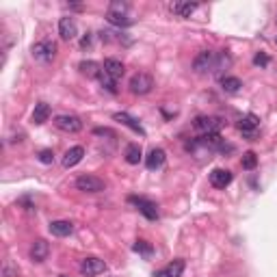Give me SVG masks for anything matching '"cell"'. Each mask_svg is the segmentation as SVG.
Listing matches in <instances>:
<instances>
[{
    "instance_id": "cell-21",
    "label": "cell",
    "mask_w": 277,
    "mask_h": 277,
    "mask_svg": "<svg viewBox=\"0 0 277 277\" xmlns=\"http://www.w3.org/2000/svg\"><path fill=\"white\" fill-rule=\"evenodd\" d=\"M197 9V3H174L171 5V13H176L178 18H191V13Z\"/></svg>"
},
{
    "instance_id": "cell-8",
    "label": "cell",
    "mask_w": 277,
    "mask_h": 277,
    "mask_svg": "<svg viewBox=\"0 0 277 277\" xmlns=\"http://www.w3.org/2000/svg\"><path fill=\"white\" fill-rule=\"evenodd\" d=\"M107 271V262L100 258H95V256H89L85 258L83 262H80V273H83L85 277H93V275H100Z\"/></svg>"
},
{
    "instance_id": "cell-12",
    "label": "cell",
    "mask_w": 277,
    "mask_h": 277,
    "mask_svg": "<svg viewBox=\"0 0 277 277\" xmlns=\"http://www.w3.org/2000/svg\"><path fill=\"white\" fill-rule=\"evenodd\" d=\"M232 171L227 169H213L210 171V184L215 186V189H225V186L232 184Z\"/></svg>"
},
{
    "instance_id": "cell-9",
    "label": "cell",
    "mask_w": 277,
    "mask_h": 277,
    "mask_svg": "<svg viewBox=\"0 0 277 277\" xmlns=\"http://www.w3.org/2000/svg\"><path fill=\"white\" fill-rule=\"evenodd\" d=\"M48 254H50V245H48V240L44 238H37V240H32V245H30V251H28V256L32 262H44V260H48Z\"/></svg>"
},
{
    "instance_id": "cell-16",
    "label": "cell",
    "mask_w": 277,
    "mask_h": 277,
    "mask_svg": "<svg viewBox=\"0 0 277 277\" xmlns=\"http://www.w3.org/2000/svg\"><path fill=\"white\" fill-rule=\"evenodd\" d=\"M165 160H167V154H165V150L154 148V150L148 154V158H145V167H148L150 171H154V169H160L162 165H165Z\"/></svg>"
},
{
    "instance_id": "cell-10",
    "label": "cell",
    "mask_w": 277,
    "mask_h": 277,
    "mask_svg": "<svg viewBox=\"0 0 277 277\" xmlns=\"http://www.w3.org/2000/svg\"><path fill=\"white\" fill-rule=\"evenodd\" d=\"M59 35L65 42H72V39L78 37V26H76V20L74 18H61L59 20Z\"/></svg>"
},
{
    "instance_id": "cell-11",
    "label": "cell",
    "mask_w": 277,
    "mask_h": 277,
    "mask_svg": "<svg viewBox=\"0 0 277 277\" xmlns=\"http://www.w3.org/2000/svg\"><path fill=\"white\" fill-rule=\"evenodd\" d=\"M258 128H260V117L254 115V113H247V115H243V117L238 119V130H240L243 134L254 136Z\"/></svg>"
},
{
    "instance_id": "cell-29",
    "label": "cell",
    "mask_w": 277,
    "mask_h": 277,
    "mask_svg": "<svg viewBox=\"0 0 277 277\" xmlns=\"http://www.w3.org/2000/svg\"><path fill=\"white\" fill-rule=\"evenodd\" d=\"M39 162H44V165H52V162H54V152L52 150H42V152H39Z\"/></svg>"
},
{
    "instance_id": "cell-6",
    "label": "cell",
    "mask_w": 277,
    "mask_h": 277,
    "mask_svg": "<svg viewBox=\"0 0 277 277\" xmlns=\"http://www.w3.org/2000/svg\"><path fill=\"white\" fill-rule=\"evenodd\" d=\"M30 54H32V59H37V61H42V63H50L54 56H56V44L54 42H37L35 46L30 48Z\"/></svg>"
},
{
    "instance_id": "cell-3",
    "label": "cell",
    "mask_w": 277,
    "mask_h": 277,
    "mask_svg": "<svg viewBox=\"0 0 277 277\" xmlns=\"http://www.w3.org/2000/svg\"><path fill=\"white\" fill-rule=\"evenodd\" d=\"M128 87L134 95H145L154 89V78L150 74H145V72H138V74H134L132 78H130Z\"/></svg>"
},
{
    "instance_id": "cell-26",
    "label": "cell",
    "mask_w": 277,
    "mask_h": 277,
    "mask_svg": "<svg viewBox=\"0 0 277 277\" xmlns=\"http://www.w3.org/2000/svg\"><path fill=\"white\" fill-rule=\"evenodd\" d=\"M100 83H102V89H104L107 93H111V95H115V93H117V80H115V78H111L109 74H104V72H102Z\"/></svg>"
},
{
    "instance_id": "cell-23",
    "label": "cell",
    "mask_w": 277,
    "mask_h": 277,
    "mask_svg": "<svg viewBox=\"0 0 277 277\" xmlns=\"http://www.w3.org/2000/svg\"><path fill=\"white\" fill-rule=\"evenodd\" d=\"M221 89L225 93H238L243 89V83H240V78H236V76H223L221 78Z\"/></svg>"
},
{
    "instance_id": "cell-15",
    "label": "cell",
    "mask_w": 277,
    "mask_h": 277,
    "mask_svg": "<svg viewBox=\"0 0 277 277\" xmlns=\"http://www.w3.org/2000/svg\"><path fill=\"white\" fill-rule=\"evenodd\" d=\"M182 273H184V260L178 258L174 262H169L165 268H160L154 277H182Z\"/></svg>"
},
{
    "instance_id": "cell-18",
    "label": "cell",
    "mask_w": 277,
    "mask_h": 277,
    "mask_svg": "<svg viewBox=\"0 0 277 277\" xmlns=\"http://www.w3.org/2000/svg\"><path fill=\"white\" fill-rule=\"evenodd\" d=\"M48 230H50L52 236L63 238V236H70L72 232H74V223L72 221H52L50 225H48Z\"/></svg>"
},
{
    "instance_id": "cell-34",
    "label": "cell",
    "mask_w": 277,
    "mask_h": 277,
    "mask_svg": "<svg viewBox=\"0 0 277 277\" xmlns=\"http://www.w3.org/2000/svg\"><path fill=\"white\" fill-rule=\"evenodd\" d=\"M80 46H83V48H89V46H91V32H87V35L83 37V42H80Z\"/></svg>"
},
{
    "instance_id": "cell-22",
    "label": "cell",
    "mask_w": 277,
    "mask_h": 277,
    "mask_svg": "<svg viewBox=\"0 0 277 277\" xmlns=\"http://www.w3.org/2000/svg\"><path fill=\"white\" fill-rule=\"evenodd\" d=\"M124 156H126V162H128V165H138V162H141V158H143L141 145H136V143H130V145H126Z\"/></svg>"
},
{
    "instance_id": "cell-24",
    "label": "cell",
    "mask_w": 277,
    "mask_h": 277,
    "mask_svg": "<svg viewBox=\"0 0 277 277\" xmlns=\"http://www.w3.org/2000/svg\"><path fill=\"white\" fill-rule=\"evenodd\" d=\"M232 65V56L227 54V52H217L215 56V70H213V74H221L223 70H227Z\"/></svg>"
},
{
    "instance_id": "cell-31",
    "label": "cell",
    "mask_w": 277,
    "mask_h": 277,
    "mask_svg": "<svg viewBox=\"0 0 277 277\" xmlns=\"http://www.w3.org/2000/svg\"><path fill=\"white\" fill-rule=\"evenodd\" d=\"M254 65H258V67H266V65H268V56L264 52H258L254 56Z\"/></svg>"
},
{
    "instance_id": "cell-27",
    "label": "cell",
    "mask_w": 277,
    "mask_h": 277,
    "mask_svg": "<svg viewBox=\"0 0 277 277\" xmlns=\"http://www.w3.org/2000/svg\"><path fill=\"white\" fill-rule=\"evenodd\" d=\"M240 165L245 171H254L258 167V156H256V152H245L243 154V160H240Z\"/></svg>"
},
{
    "instance_id": "cell-25",
    "label": "cell",
    "mask_w": 277,
    "mask_h": 277,
    "mask_svg": "<svg viewBox=\"0 0 277 277\" xmlns=\"http://www.w3.org/2000/svg\"><path fill=\"white\" fill-rule=\"evenodd\" d=\"M107 20L113 24V26H130L132 24V20L128 18V15H121V13H107Z\"/></svg>"
},
{
    "instance_id": "cell-20",
    "label": "cell",
    "mask_w": 277,
    "mask_h": 277,
    "mask_svg": "<svg viewBox=\"0 0 277 277\" xmlns=\"http://www.w3.org/2000/svg\"><path fill=\"white\" fill-rule=\"evenodd\" d=\"M113 119H115V121H121V124L128 126L130 130H134V132H138L141 136H145V130H143V126L138 124V121H136L134 117H130L128 113H115V115H113Z\"/></svg>"
},
{
    "instance_id": "cell-4",
    "label": "cell",
    "mask_w": 277,
    "mask_h": 277,
    "mask_svg": "<svg viewBox=\"0 0 277 277\" xmlns=\"http://www.w3.org/2000/svg\"><path fill=\"white\" fill-rule=\"evenodd\" d=\"M76 189L83 191V193H102L107 189V184L104 180H100L97 176H91V174H85V176H78L76 178Z\"/></svg>"
},
{
    "instance_id": "cell-19",
    "label": "cell",
    "mask_w": 277,
    "mask_h": 277,
    "mask_svg": "<svg viewBox=\"0 0 277 277\" xmlns=\"http://www.w3.org/2000/svg\"><path fill=\"white\" fill-rule=\"evenodd\" d=\"M50 104H46V102H39L35 104V111H32V124H37V126H42L46 124L48 119H50Z\"/></svg>"
},
{
    "instance_id": "cell-5",
    "label": "cell",
    "mask_w": 277,
    "mask_h": 277,
    "mask_svg": "<svg viewBox=\"0 0 277 277\" xmlns=\"http://www.w3.org/2000/svg\"><path fill=\"white\" fill-rule=\"evenodd\" d=\"M215 56H217V52H213V50L199 52L197 56H195V61H193V72H195V74H213Z\"/></svg>"
},
{
    "instance_id": "cell-30",
    "label": "cell",
    "mask_w": 277,
    "mask_h": 277,
    "mask_svg": "<svg viewBox=\"0 0 277 277\" xmlns=\"http://www.w3.org/2000/svg\"><path fill=\"white\" fill-rule=\"evenodd\" d=\"M109 11H111V13H121V15H126L128 5H126V3H111Z\"/></svg>"
},
{
    "instance_id": "cell-13",
    "label": "cell",
    "mask_w": 277,
    "mask_h": 277,
    "mask_svg": "<svg viewBox=\"0 0 277 277\" xmlns=\"http://www.w3.org/2000/svg\"><path fill=\"white\" fill-rule=\"evenodd\" d=\"M83 158H85V148H83V145H74V148H70L67 152H65L63 167L65 169H72V167H76Z\"/></svg>"
},
{
    "instance_id": "cell-1",
    "label": "cell",
    "mask_w": 277,
    "mask_h": 277,
    "mask_svg": "<svg viewBox=\"0 0 277 277\" xmlns=\"http://www.w3.org/2000/svg\"><path fill=\"white\" fill-rule=\"evenodd\" d=\"M225 124V121L221 117H215V115H199V117H195L193 121V128L197 130V132L201 134H215L221 130V126Z\"/></svg>"
},
{
    "instance_id": "cell-7",
    "label": "cell",
    "mask_w": 277,
    "mask_h": 277,
    "mask_svg": "<svg viewBox=\"0 0 277 277\" xmlns=\"http://www.w3.org/2000/svg\"><path fill=\"white\" fill-rule=\"evenodd\" d=\"M54 126L63 130V132H67V134H76L83 130V119H80L78 115H56L54 117Z\"/></svg>"
},
{
    "instance_id": "cell-2",
    "label": "cell",
    "mask_w": 277,
    "mask_h": 277,
    "mask_svg": "<svg viewBox=\"0 0 277 277\" xmlns=\"http://www.w3.org/2000/svg\"><path fill=\"white\" fill-rule=\"evenodd\" d=\"M128 203H132V206H134L145 219H148V221H156V219H158V206H156L154 201L145 199V197H136V195H130Z\"/></svg>"
},
{
    "instance_id": "cell-36",
    "label": "cell",
    "mask_w": 277,
    "mask_h": 277,
    "mask_svg": "<svg viewBox=\"0 0 277 277\" xmlns=\"http://www.w3.org/2000/svg\"><path fill=\"white\" fill-rule=\"evenodd\" d=\"M275 44H277V37H275Z\"/></svg>"
},
{
    "instance_id": "cell-28",
    "label": "cell",
    "mask_w": 277,
    "mask_h": 277,
    "mask_svg": "<svg viewBox=\"0 0 277 277\" xmlns=\"http://www.w3.org/2000/svg\"><path fill=\"white\" fill-rule=\"evenodd\" d=\"M132 249L136 251V254H141V256H152V251H154L148 240H136L132 245Z\"/></svg>"
},
{
    "instance_id": "cell-33",
    "label": "cell",
    "mask_w": 277,
    "mask_h": 277,
    "mask_svg": "<svg viewBox=\"0 0 277 277\" xmlns=\"http://www.w3.org/2000/svg\"><path fill=\"white\" fill-rule=\"evenodd\" d=\"M93 134L95 136H115V132L111 128H93Z\"/></svg>"
},
{
    "instance_id": "cell-32",
    "label": "cell",
    "mask_w": 277,
    "mask_h": 277,
    "mask_svg": "<svg viewBox=\"0 0 277 277\" xmlns=\"http://www.w3.org/2000/svg\"><path fill=\"white\" fill-rule=\"evenodd\" d=\"M18 273H20L18 266H13L11 262H5V277H18Z\"/></svg>"
},
{
    "instance_id": "cell-35",
    "label": "cell",
    "mask_w": 277,
    "mask_h": 277,
    "mask_svg": "<svg viewBox=\"0 0 277 277\" xmlns=\"http://www.w3.org/2000/svg\"><path fill=\"white\" fill-rule=\"evenodd\" d=\"M59 277H67V275H59Z\"/></svg>"
},
{
    "instance_id": "cell-14",
    "label": "cell",
    "mask_w": 277,
    "mask_h": 277,
    "mask_svg": "<svg viewBox=\"0 0 277 277\" xmlns=\"http://www.w3.org/2000/svg\"><path fill=\"white\" fill-rule=\"evenodd\" d=\"M102 70H104V74H109L111 78H115V80H119L121 76H124V72H126V67H124V63H121L119 59H104V65H102Z\"/></svg>"
},
{
    "instance_id": "cell-17",
    "label": "cell",
    "mask_w": 277,
    "mask_h": 277,
    "mask_svg": "<svg viewBox=\"0 0 277 277\" xmlns=\"http://www.w3.org/2000/svg\"><path fill=\"white\" fill-rule=\"evenodd\" d=\"M78 70H80V74L87 76V78H100L102 76V65L100 63H95V61H80L78 65Z\"/></svg>"
}]
</instances>
